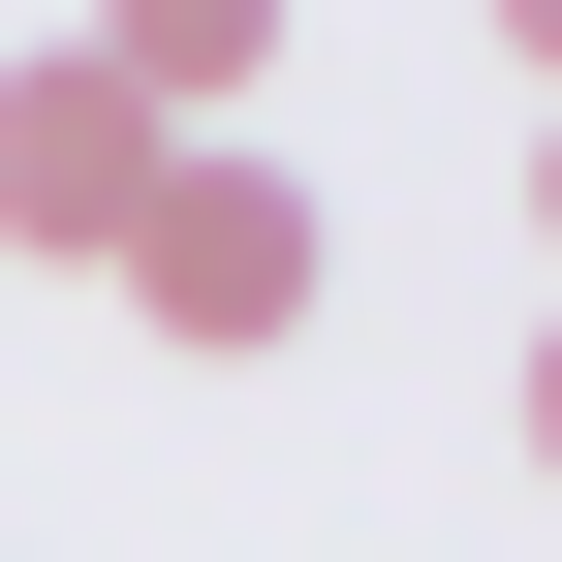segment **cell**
I'll return each instance as SVG.
<instances>
[{
    "label": "cell",
    "instance_id": "cell-1",
    "mask_svg": "<svg viewBox=\"0 0 562 562\" xmlns=\"http://www.w3.org/2000/svg\"><path fill=\"white\" fill-rule=\"evenodd\" d=\"M313 281H344V220L250 157H157V220H125V344H188V375H250V344H313Z\"/></svg>",
    "mask_w": 562,
    "mask_h": 562
},
{
    "label": "cell",
    "instance_id": "cell-2",
    "mask_svg": "<svg viewBox=\"0 0 562 562\" xmlns=\"http://www.w3.org/2000/svg\"><path fill=\"white\" fill-rule=\"evenodd\" d=\"M157 157H220V125L125 94V32H32V63H0V250H32V281H125Z\"/></svg>",
    "mask_w": 562,
    "mask_h": 562
},
{
    "label": "cell",
    "instance_id": "cell-3",
    "mask_svg": "<svg viewBox=\"0 0 562 562\" xmlns=\"http://www.w3.org/2000/svg\"><path fill=\"white\" fill-rule=\"evenodd\" d=\"M531 250H562V94H531Z\"/></svg>",
    "mask_w": 562,
    "mask_h": 562
},
{
    "label": "cell",
    "instance_id": "cell-4",
    "mask_svg": "<svg viewBox=\"0 0 562 562\" xmlns=\"http://www.w3.org/2000/svg\"><path fill=\"white\" fill-rule=\"evenodd\" d=\"M531 469H562V344H531Z\"/></svg>",
    "mask_w": 562,
    "mask_h": 562
}]
</instances>
